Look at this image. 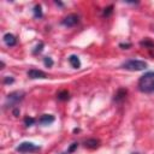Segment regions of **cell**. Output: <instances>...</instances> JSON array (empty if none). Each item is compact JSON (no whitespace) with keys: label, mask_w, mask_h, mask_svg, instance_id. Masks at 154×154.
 Listing matches in <instances>:
<instances>
[{"label":"cell","mask_w":154,"mask_h":154,"mask_svg":"<svg viewBox=\"0 0 154 154\" xmlns=\"http://www.w3.org/2000/svg\"><path fill=\"white\" fill-rule=\"evenodd\" d=\"M12 112H13V116H16V117H18V116H19V108H17V107H16V108H13V111H12Z\"/></svg>","instance_id":"obj_22"},{"label":"cell","mask_w":154,"mask_h":154,"mask_svg":"<svg viewBox=\"0 0 154 154\" xmlns=\"http://www.w3.org/2000/svg\"><path fill=\"white\" fill-rule=\"evenodd\" d=\"M112 12H113V6H112V5H109V6H107V7H105V8H103L102 16H103V17H108V16H111V14H112Z\"/></svg>","instance_id":"obj_15"},{"label":"cell","mask_w":154,"mask_h":154,"mask_svg":"<svg viewBox=\"0 0 154 154\" xmlns=\"http://www.w3.org/2000/svg\"><path fill=\"white\" fill-rule=\"evenodd\" d=\"M126 95H128V90H126L125 88H119V89L117 90V93L114 94L113 100H114L116 102H122V101L125 100Z\"/></svg>","instance_id":"obj_8"},{"label":"cell","mask_w":154,"mask_h":154,"mask_svg":"<svg viewBox=\"0 0 154 154\" xmlns=\"http://www.w3.org/2000/svg\"><path fill=\"white\" fill-rule=\"evenodd\" d=\"M25 96V93L22 91V90H16V91H12L7 95L6 97V103L5 106H10V107H13L16 106L17 103H19Z\"/></svg>","instance_id":"obj_3"},{"label":"cell","mask_w":154,"mask_h":154,"mask_svg":"<svg viewBox=\"0 0 154 154\" xmlns=\"http://www.w3.org/2000/svg\"><path fill=\"white\" fill-rule=\"evenodd\" d=\"M32 12H34V17H35V18H42V16H43V12H42V7H41V5H40V4L34 6V10H32Z\"/></svg>","instance_id":"obj_12"},{"label":"cell","mask_w":154,"mask_h":154,"mask_svg":"<svg viewBox=\"0 0 154 154\" xmlns=\"http://www.w3.org/2000/svg\"><path fill=\"white\" fill-rule=\"evenodd\" d=\"M55 2V5H58V6H60V7H63L64 6V4L61 2V1H54Z\"/></svg>","instance_id":"obj_23"},{"label":"cell","mask_w":154,"mask_h":154,"mask_svg":"<svg viewBox=\"0 0 154 154\" xmlns=\"http://www.w3.org/2000/svg\"><path fill=\"white\" fill-rule=\"evenodd\" d=\"M43 47H45L43 42H40V43L35 47V49L32 51V53H34V54H38V53H41V52H42V49H43Z\"/></svg>","instance_id":"obj_18"},{"label":"cell","mask_w":154,"mask_h":154,"mask_svg":"<svg viewBox=\"0 0 154 154\" xmlns=\"http://www.w3.org/2000/svg\"><path fill=\"white\" fill-rule=\"evenodd\" d=\"M16 150L19 153H32L40 150V147L32 142H22L16 147Z\"/></svg>","instance_id":"obj_4"},{"label":"cell","mask_w":154,"mask_h":154,"mask_svg":"<svg viewBox=\"0 0 154 154\" xmlns=\"http://www.w3.org/2000/svg\"><path fill=\"white\" fill-rule=\"evenodd\" d=\"M57 97H58V100H60V101H66V100H69L70 94H69L67 90H61V91H59V93L57 94Z\"/></svg>","instance_id":"obj_13"},{"label":"cell","mask_w":154,"mask_h":154,"mask_svg":"<svg viewBox=\"0 0 154 154\" xmlns=\"http://www.w3.org/2000/svg\"><path fill=\"white\" fill-rule=\"evenodd\" d=\"M13 82H14V78L11 77V76H6V77L4 78V83H5V84H12Z\"/></svg>","instance_id":"obj_19"},{"label":"cell","mask_w":154,"mask_h":154,"mask_svg":"<svg viewBox=\"0 0 154 154\" xmlns=\"http://www.w3.org/2000/svg\"><path fill=\"white\" fill-rule=\"evenodd\" d=\"M2 40H4V42L6 43V46H8V47H13V46H16V43H17L16 36H14L13 34H11V32L5 34L4 37H2Z\"/></svg>","instance_id":"obj_7"},{"label":"cell","mask_w":154,"mask_h":154,"mask_svg":"<svg viewBox=\"0 0 154 154\" xmlns=\"http://www.w3.org/2000/svg\"><path fill=\"white\" fill-rule=\"evenodd\" d=\"M43 64H45L47 67H52L53 64H54V61H53V59H52L51 57H45V58H43Z\"/></svg>","instance_id":"obj_17"},{"label":"cell","mask_w":154,"mask_h":154,"mask_svg":"<svg viewBox=\"0 0 154 154\" xmlns=\"http://www.w3.org/2000/svg\"><path fill=\"white\" fill-rule=\"evenodd\" d=\"M119 47H122L123 49H128L129 47H131V43H120Z\"/></svg>","instance_id":"obj_21"},{"label":"cell","mask_w":154,"mask_h":154,"mask_svg":"<svg viewBox=\"0 0 154 154\" xmlns=\"http://www.w3.org/2000/svg\"><path fill=\"white\" fill-rule=\"evenodd\" d=\"M77 147H78V143L77 142H75V143H72L71 146H70V148L67 149V153H72L75 149H77Z\"/></svg>","instance_id":"obj_20"},{"label":"cell","mask_w":154,"mask_h":154,"mask_svg":"<svg viewBox=\"0 0 154 154\" xmlns=\"http://www.w3.org/2000/svg\"><path fill=\"white\" fill-rule=\"evenodd\" d=\"M54 120H55V118H54L53 114H42L41 118L38 119V123H40L41 125H49V124H52Z\"/></svg>","instance_id":"obj_9"},{"label":"cell","mask_w":154,"mask_h":154,"mask_svg":"<svg viewBox=\"0 0 154 154\" xmlns=\"http://www.w3.org/2000/svg\"><path fill=\"white\" fill-rule=\"evenodd\" d=\"M28 77L31 78V79H43V78H47V73L42 70H36V69H30L28 72H26Z\"/></svg>","instance_id":"obj_6"},{"label":"cell","mask_w":154,"mask_h":154,"mask_svg":"<svg viewBox=\"0 0 154 154\" xmlns=\"http://www.w3.org/2000/svg\"><path fill=\"white\" fill-rule=\"evenodd\" d=\"M140 45H141L142 47H146V48H153V47H154V41H152V40H149V38H144L143 41L140 42Z\"/></svg>","instance_id":"obj_14"},{"label":"cell","mask_w":154,"mask_h":154,"mask_svg":"<svg viewBox=\"0 0 154 154\" xmlns=\"http://www.w3.org/2000/svg\"><path fill=\"white\" fill-rule=\"evenodd\" d=\"M78 20H79L78 16L75 14V13H71V14L66 16V17L63 19L61 24L65 25V26H67V28H71V26H75V25L78 23Z\"/></svg>","instance_id":"obj_5"},{"label":"cell","mask_w":154,"mask_h":154,"mask_svg":"<svg viewBox=\"0 0 154 154\" xmlns=\"http://www.w3.org/2000/svg\"><path fill=\"white\" fill-rule=\"evenodd\" d=\"M60 154H66V153H60Z\"/></svg>","instance_id":"obj_25"},{"label":"cell","mask_w":154,"mask_h":154,"mask_svg":"<svg viewBox=\"0 0 154 154\" xmlns=\"http://www.w3.org/2000/svg\"><path fill=\"white\" fill-rule=\"evenodd\" d=\"M69 63L73 69H79L81 67V60L76 54H71L69 57Z\"/></svg>","instance_id":"obj_10"},{"label":"cell","mask_w":154,"mask_h":154,"mask_svg":"<svg viewBox=\"0 0 154 154\" xmlns=\"http://www.w3.org/2000/svg\"><path fill=\"white\" fill-rule=\"evenodd\" d=\"M4 66H5V63L1 60V69H4Z\"/></svg>","instance_id":"obj_24"},{"label":"cell","mask_w":154,"mask_h":154,"mask_svg":"<svg viewBox=\"0 0 154 154\" xmlns=\"http://www.w3.org/2000/svg\"><path fill=\"white\" fill-rule=\"evenodd\" d=\"M35 122H36V119L32 118V117H25V118H24V124H25L26 126H31V125H34Z\"/></svg>","instance_id":"obj_16"},{"label":"cell","mask_w":154,"mask_h":154,"mask_svg":"<svg viewBox=\"0 0 154 154\" xmlns=\"http://www.w3.org/2000/svg\"><path fill=\"white\" fill-rule=\"evenodd\" d=\"M84 146L87 148H90V149H95V148H99L100 146V141L96 140V138H89L84 142Z\"/></svg>","instance_id":"obj_11"},{"label":"cell","mask_w":154,"mask_h":154,"mask_svg":"<svg viewBox=\"0 0 154 154\" xmlns=\"http://www.w3.org/2000/svg\"><path fill=\"white\" fill-rule=\"evenodd\" d=\"M137 87H138V90L142 93H146V94L154 93V71L147 72L143 76H141L137 82Z\"/></svg>","instance_id":"obj_1"},{"label":"cell","mask_w":154,"mask_h":154,"mask_svg":"<svg viewBox=\"0 0 154 154\" xmlns=\"http://www.w3.org/2000/svg\"><path fill=\"white\" fill-rule=\"evenodd\" d=\"M147 63L138 59H129L122 64V69L129 70V71H142L147 69Z\"/></svg>","instance_id":"obj_2"}]
</instances>
